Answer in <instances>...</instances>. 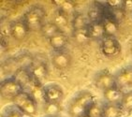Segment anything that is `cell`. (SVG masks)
<instances>
[{"instance_id": "16", "label": "cell", "mask_w": 132, "mask_h": 117, "mask_svg": "<svg viewBox=\"0 0 132 117\" xmlns=\"http://www.w3.org/2000/svg\"><path fill=\"white\" fill-rule=\"evenodd\" d=\"M53 22L59 28V30L61 32H64V33H66L65 30L68 29V27L69 26V23L71 24V22H69V16L65 12H63L61 10H58V9L56 10L55 13L53 15Z\"/></svg>"}, {"instance_id": "28", "label": "cell", "mask_w": 132, "mask_h": 117, "mask_svg": "<svg viewBox=\"0 0 132 117\" xmlns=\"http://www.w3.org/2000/svg\"><path fill=\"white\" fill-rule=\"evenodd\" d=\"M130 51H131V54H132V40L130 41Z\"/></svg>"}, {"instance_id": "26", "label": "cell", "mask_w": 132, "mask_h": 117, "mask_svg": "<svg viewBox=\"0 0 132 117\" xmlns=\"http://www.w3.org/2000/svg\"><path fill=\"white\" fill-rule=\"evenodd\" d=\"M120 106H121L123 111L129 112H132V91L125 93Z\"/></svg>"}, {"instance_id": "10", "label": "cell", "mask_w": 132, "mask_h": 117, "mask_svg": "<svg viewBox=\"0 0 132 117\" xmlns=\"http://www.w3.org/2000/svg\"><path fill=\"white\" fill-rule=\"evenodd\" d=\"M72 58L71 55L64 51L55 52L52 56V64L56 69L59 70H65L68 69L71 66Z\"/></svg>"}, {"instance_id": "19", "label": "cell", "mask_w": 132, "mask_h": 117, "mask_svg": "<svg viewBox=\"0 0 132 117\" xmlns=\"http://www.w3.org/2000/svg\"><path fill=\"white\" fill-rule=\"evenodd\" d=\"M53 4L56 5L58 10H61L63 12L68 14L69 16L73 17L77 12V5L74 1L69 0H61V1H53Z\"/></svg>"}, {"instance_id": "7", "label": "cell", "mask_w": 132, "mask_h": 117, "mask_svg": "<svg viewBox=\"0 0 132 117\" xmlns=\"http://www.w3.org/2000/svg\"><path fill=\"white\" fill-rule=\"evenodd\" d=\"M43 89L45 103H60L63 100L64 90L59 84L49 83L44 85Z\"/></svg>"}, {"instance_id": "29", "label": "cell", "mask_w": 132, "mask_h": 117, "mask_svg": "<svg viewBox=\"0 0 132 117\" xmlns=\"http://www.w3.org/2000/svg\"><path fill=\"white\" fill-rule=\"evenodd\" d=\"M82 117H89V116H87V115H84V116H82Z\"/></svg>"}, {"instance_id": "6", "label": "cell", "mask_w": 132, "mask_h": 117, "mask_svg": "<svg viewBox=\"0 0 132 117\" xmlns=\"http://www.w3.org/2000/svg\"><path fill=\"white\" fill-rule=\"evenodd\" d=\"M30 73L32 75L33 81H37L38 83L43 85V82L49 77V68L48 65L44 61L39 60H34L31 68L29 69Z\"/></svg>"}, {"instance_id": "9", "label": "cell", "mask_w": 132, "mask_h": 117, "mask_svg": "<svg viewBox=\"0 0 132 117\" xmlns=\"http://www.w3.org/2000/svg\"><path fill=\"white\" fill-rule=\"evenodd\" d=\"M95 84L98 89H101L102 91L117 86L115 74L113 75L112 73L107 71V70L100 71L97 74V76L95 78Z\"/></svg>"}, {"instance_id": "23", "label": "cell", "mask_w": 132, "mask_h": 117, "mask_svg": "<svg viewBox=\"0 0 132 117\" xmlns=\"http://www.w3.org/2000/svg\"><path fill=\"white\" fill-rule=\"evenodd\" d=\"M104 110L105 104L95 101L94 104L89 108L86 115L89 117H104Z\"/></svg>"}, {"instance_id": "13", "label": "cell", "mask_w": 132, "mask_h": 117, "mask_svg": "<svg viewBox=\"0 0 132 117\" xmlns=\"http://www.w3.org/2000/svg\"><path fill=\"white\" fill-rule=\"evenodd\" d=\"M88 33L91 39L101 41L106 37L102 21H97V22L90 23L88 26Z\"/></svg>"}, {"instance_id": "15", "label": "cell", "mask_w": 132, "mask_h": 117, "mask_svg": "<svg viewBox=\"0 0 132 117\" xmlns=\"http://www.w3.org/2000/svg\"><path fill=\"white\" fill-rule=\"evenodd\" d=\"M43 85L40 83H38L37 81H33L31 82V84L27 87L29 91H27L29 94L32 96L35 101L38 103V104H42L44 105L45 103V98H44V89H43Z\"/></svg>"}, {"instance_id": "24", "label": "cell", "mask_w": 132, "mask_h": 117, "mask_svg": "<svg viewBox=\"0 0 132 117\" xmlns=\"http://www.w3.org/2000/svg\"><path fill=\"white\" fill-rule=\"evenodd\" d=\"M1 117H23V114L20 112V110L16 107L15 105L7 106L3 110Z\"/></svg>"}, {"instance_id": "18", "label": "cell", "mask_w": 132, "mask_h": 117, "mask_svg": "<svg viewBox=\"0 0 132 117\" xmlns=\"http://www.w3.org/2000/svg\"><path fill=\"white\" fill-rule=\"evenodd\" d=\"M90 24V21L86 15L82 13H76L71 20V28L72 31H79L87 29Z\"/></svg>"}, {"instance_id": "5", "label": "cell", "mask_w": 132, "mask_h": 117, "mask_svg": "<svg viewBox=\"0 0 132 117\" xmlns=\"http://www.w3.org/2000/svg\"><path fill=\"white\" fill-rule=\"evenodd\" d=\"M100 51L104 56L112 58L121 53L122 46L115 37H105L100 41Z\"/></svg>"}, {"instance_id": "21", "label": "cell", "mask_w": 132, "mask_h": 117, "mask_svg": "<svg viewBox=\"0 0 132 117\" xmlns=\"http://www.w3.org/2000/svg\"><path fill=\"white\" fill-rule=\"evenodd\" d=\"M43 112L47 117H58V114L62 112V106L60 103H45Z\"/></svg>"}, {"instance_id": "2", "label": "cell", "mask_w": 132, "mask_h": 117, "mask_svg": "<svg viewBox=\"0 0 132 117\" xmlns=\"http://www.w3.org/2000/svg\"><path fill=\"white\" fill-rule=\"evenodd\" d=\"M12 103L20 110V112L23 115L35 117L38 114V103L27 91H23L20 95H18L13 99Z\"/></svg>"}, {"instance_id": "8", "label": "cell", "mask_w": 132, "mask_h": 117, "mask_svg": "<svg viewBox=\"0 0 132 117\" xmlns=\"http://www.w3.org/2000/svg\"><path fill=\"white\" fill-rule=\"evenodd\" d=\"M29 31H30V29L23 19L11 22L10 24V27H9L10 35L15 40L18 41H22L23 39H26Z\"/></svg>"}, {"instance_id": "12", "label": "cell", "mask_w": 132, "mask_h": 117, "mask_svg": "<svg viewBox=\"0 0 132 117\" xmlns=\"http://www.w3.org/2000/svg\"><path fill=\"white\" fill-rule=\"evenodd\" d=\"M124 95L125 93L123 92V90L118 86H114L103 91V97L108 104L120 105L122 102L123 97H124Z\"/></svg>"}, {"instance_id": "30", "label": "cell", "mask_w": 132, "mask_h": 117, "mask_svg": "<svg viewBox=\"0 0 132 117\" xmlns=\"http://www.w3.org/2000/svg\"><path fill=\"white\" fill-rule=\"evenodd\" d=\"M58 117H59V116H58Z\"/></svg>"}, {"instance_id": "27", "label": "cell", "mask_w": 132, "mask_h": 117, "mask_svg": "<svg viewBox=\"0 0 132 117\" xmlns=\"http://www.w3.org/2000/svg\"><path fill=\"white\" fill-rule=\"evenodd\" d=\"M106 5L109 6L108 8L112 10H123L125 9V1H108Z\"/></svg>"}, {"instance_id": "3", "label": "cell", "mask_w": 132, "mask_h": 117, "mask_svg": "<svg viewBox=\"0 0 132 117\" xmlns=\"http://www.w3.org/2000/svg\"><path fill=\"white\" fill-rule=\"evenodd\" d=\"M45 10L39 5L32 6L23 14V20L26 22L30 30H40L44 24Z\"/></svg>"}, {"instance_id": "22", "label": "cell", "mask_w": 132, "mask_h": 117, "mask_svg": "<svg viewBox=\"0 0 132 117\" xmlns=\"http://www.w3.org/2000/svg\"><path fill=\"white\" fill-rule=\"evenodd\" d=\"M123 110L120 105L117 104H105L104 117H121Z\"/></svg>"}, {"instance_id": "17", "label": "cell", "mask_w": 132, "mask_h": 117, "mask_svg": "<svg viewBox=\"0 0 132 117\" xmlns=\"http://www.w3.org/2000/svg\"><path fill=\"white\" fill-rule=\"evenodd\" d=\"M102 23L104 26L106 37H115L119 31V24L113 17L104 16L102 19Z\"/></svg>"}, {"instance_id": "1", "label": "cell", "mask_w": 132, "mask_h": 117, "mask_svg": "<svg viewBox=\"0 0 132 117\" xmlns=\"http://www.w3.org/2000/svg\"><path fill=\"white\" fill-rule=\"evenodd\" d=\"M95 97L87 91L81 92L70 102L68 112L71 117H82L87 114L89 108L94 104Z\"/></svg>"}, {"instance_id": "20", "label": "cell", "mask_w": 132, "mask_h": 117, "mask_svg": "<svg viewBox=\"0 0 132 117\" xmlns=\"http://www.w3.org/2000/svg\"><path fill=\"white\" fill-rule=\"evenodd\" d=\"M40 33L41 35L47 39H50L51 38H53V36H55L56 34L60 33L61 31L59 30V28L53 23V22H46L44 23V24L42 26V27L40 28Z\"/></svg>"}, {"instance_id": "14", "label": "cell", "mask_w": 132, "mask_h": 117, "mask_svg": "<svg viewBox=\"0 0 132 117\" xmlns=\"http://www.w3.org/2000/svg\"><path fill=\"white\" fill-rule=\"evenodd\" d=\"M48 41L49 44L55 52L64 51V49L69 43V36L64 32H60L50 38Z\"/></svg>"}, {"instance_id": "4", "label": "cell", "mask_w": 132, "mask_h": 117, "mask_svg": "<svg viewBox=\"0 0 132 117\" xmlns=\"http://www.w3.org/2000/svg\"><path fill=\"white\" fill-rule=\"evenodd\" d=\"M23 91H26V88L13 76L4 80L3 81H1V84H0L1 97L7 100L13 101V99Z\"/></svg>"}, {"instance_id": "25", "label": "cell", "mask_w": 132, "mask_h": 117, "mask_svg": "<svg viewBox=\"0 0 132 117\" xmlns=\"http://www.w3.org/2000/svg\"><path fill=\"white\" fill-rule=\"evenodd\" d=\"M72 37H73L74 39L76 40V42H78V43H80V44H84V43H85V42H87L89 39H91L88 33V28H87V29H84V30L73 31Z\"/></svg>"}, {"instance_id": "11", "label": "cell", "mask_w": 132, "mask_h": 117, "mask_svg": "<svg viewBox=\"0 0 132 117\" xmlns=\"http://www.w3.org/2000/svg\"><path fill=\"white\" fill-rule=\"evenodd\" d=\"M116 85L121 89L132 87V66H127L120 69L115 74Z\"/></svg>"}]
</instances>
